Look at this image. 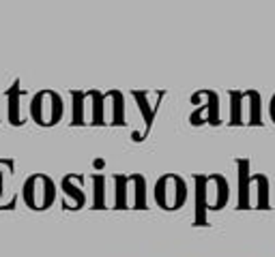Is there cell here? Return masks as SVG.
<instances>
[{"mask_svg": "<svg viewBox=\"0 0 275 257\" xmlns=\"http://www.w3.org/2000/svg\"><path fill=\"white\" fill-rule=\"evenodd\" d=\"M30 114L39 125H45V127L54 125L63 114L61 96L54 94V92H39L30 103Z\"/></svg>", "mask_w": 275, "mask_h": 257, "instance_id": "1", "label": "cell"}, {"mask_svg": "<svg viewBox=\"0 0 275 257\" xmlns=\"http://www.w3.org/2000/svg\"><path fill=\"white\" fill-rule=\"evenodd\" d=\"M24 197L26 202L41 210V208H47L54 202V185L50 178L45 176H32L30 180H26V187H24Z\"/></svg>", "mask_w": 275, "mask_h": 257, "instance_id": "2", "label": "cell"}, {"mask_svg": "<svg viewBox=\"0 0 275 257\" xmlns=\"http://www.w3.org/2000/svg\"><path fill=\"white\" fill-rule=\"evenodd\" d=\"M155 195H157V202L161 208H168V210H174L185 202V185L181 178L176 176H166L157 182V189H155Z\"/></svg>", "mask_w": 275, "mask_h": 257, "instance_id": "3", "label": "cell"}]
</instances>
